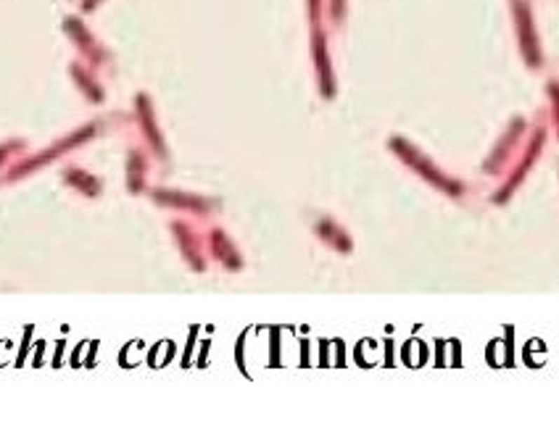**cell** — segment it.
<instances>
[{
	"instance_id": "6da1fadb",
	"label": "cell",
	"mask_w": 559,
	"mask_h": 421,
	"mask_svg": "<svg viewBox=\"0 0 559 421\" xmlns=\"http://www.w3.org/2000/svg\"><path fill=\"white\" fill-rule=\"evenodd\" d=\"M90 134H93V130H90V127H85V130L74 132L72 137H66L64 142H58V145H53V148H50V151H48V153H43V156H34L32 161H27V163H22V166H16V169H13V174H11V179H16V177H22V174H27V172H32V169H37V166H43V163H48V161H50V158H55L58 153H66V148H74L77 142L88 140Z\"/></svg>"
},
{
	"instance_id": "3957f363",
	"label": "cell",
	"mask_w": 559,
	"mask_h": 421,
	"mask_svg": "<svg viewBox=\"0 0 559 421\" xmlns=\"http://www.w3.org/2000/svg\"><path fill=\"white\" fill-rule=\"evenodd\" d=\"M13 148H22V142H6V145H0V161H3Z\"/></svg>"
},
{
	"instance_id": "7a4b0ae2",
	"label": "cell",
	"mask_w": 559,
	"mask_h": 421,
	"mask_svg": "<svg viewBox=\"0 0 559 421\" xmlns=\"http://www.w3.org/2000/svg\"><path fill=\"white\" fill-rule=\"evenodd\" d=\"M66 179H69L72 184H77L79 190H85L88 195H95V193H98V187H100V184L95 182V179H90L88 174H79L77 169H69Z\"/></svg>"
}]
</instances>
